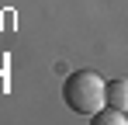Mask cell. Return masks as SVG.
<instances>
[{
  "instance_id": "obj_1",
  "label": "cell",
  "mask_w": 128,
  "mask_h": 125,
  "mask_svg": "<svg viewBox=\"0 0 128 125\" xmlns=\"http://www.w3.org/2000/svg\"><path fill=\"white\" fill-rule=\"evenodd\" d=\"M104 90L107 83L94 73V70H76V73H69L62 83V101L69 111H76V115H86V118H94L100 108H104Z\"/></svg>"
},
{
  "instance_id": "obj_2",
  "label": "cell",
  "mask_w": 128,
  "mask_h": 125,
  "mask_svg": "<svg viewBox=\"0 0 128 125\" xmlns=\"http://www.w3.org/2000/svg\"><path fill=\"white\" fill-rule=\"evenodd\" d=\"M107 108H118V111H128V80H111L104 90Z\"/></svg>"
},
{
  "instance_id": "obj_3",
  "label": "cell",
  "mask_w": 128,
  "mask_h": 125,
  "mask_svg": "<svg viewBox=\"0 0 128 125\" xmlns=\"http://www.w3.org/2000/svg\"><path fill=\"white\" fill-rule=\"evenodd\" d=\"M125 115H128V111H118V108H107V111H97V115H94L90 122H94V125H125V122H128Z\"/></svg>"
}]
</instances>
